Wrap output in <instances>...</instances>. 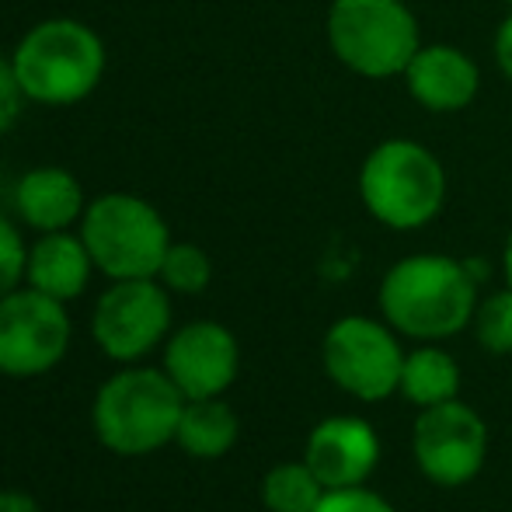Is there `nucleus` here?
<instances>
[{"label": "nucleus", "mask_w": 512, "mask_h": 512, "mask_svg": "<svg viewBox=\"0 0 512 512\" xmlns=\"http://www.w3.org/2000/svg\"><path fill=\"white\" fill-rule=\"evenodd\" d=\"M328 42L352 74L373 81L405 74L411 56L422 49L418 21L405 0H335Z\"/></svg>", "instance_id": "6"}, {"label": "nucleus", "mask_w": 512, "mask_h": 512, "mask_svg": "<svg viewBox=\"0 0 512 512\" xmlns=\"http://www.w3.org/2000/svg\"><path fill=\"white\" fill-rule=\"evenodd\" d=\"M237 432H241V422H237L230 405H223L220 398H199V401H185L175 443L189 457L216 460L237 443Z\"/></svg>", "instance_id": "16"}, {"label": "nucleus", "mask_w": 512, "mask_h": 512, "mask_svg": "<svg viewBox=\"0 0 512 512\" xmlns=\"http://www.w3.org/2000/svg\"><path fill=\"white\" fill-rule=\"evenodd\" d=\"M324 373L356 401H384L401 387L405 349L391 324L373 317H338L324 335Z\"/></svg>", "instance_id": "7"}, {"label": "nucleus", "mask_w": 512, "mask_h": 512, "mask_svg": "<svg viewBox=\"0 0 512 512\" xmlns=\"http://www.w3.org/2000/svg\"><path fill=\"white\" fill-rule=\"evenodd\" d=\"M157 276L175 293H203L213 279V262L199 244H171Z\"/></svg>", "instance_id": "19"}, {"label": "nucleus", "mask_w": 512, "mask_h": 512, "mask_svg": "<svg viewBox=\"0 0 512 512\" xmlns=\"http://www.w3.org/2000/svg\"><path fill=\"white\" fill-rule=\"evenodd\" d=\"M474 338L481 349H488L492 356H509L512 352V286L492 293L488 300H481L474 310Z\"/></svg>", "instance_id": "20"}, {"label": "nucleus", "mask_w": 512, "mask_h": 512, "mask_svg": "<svg viewBox=\"0 0 512 512\" xmlns=\"http://www.w3.org/2000/svg\"><path fill=\"white\" fill-rule=\"evenodd\" d=\"M28 251L21 244V234L7 216H0V297L18 290L21 276H25Z\"/></svg>", "instance_id": "21"}, {"label": "nucleus", "mask_w": 512, "mask_h": 512, "mask_svg": "<svg viewBox=\"0 0 512 512\" xmlns=\"http://www.w3.org/2000/svg\"><path fill=\"white\" fill-rule=\"evenodd\" d=\"M70 345V317L60 300L39 290L0 297V373L39 377L53 370Z\"/></svg>", "instance_id": "9"}, {"label": "nucleus", "mask_w": 512, "mask_h": 512, "mask_svg": "<svg viewBox=\"0 0 512 512\" xmlns=\"http://www.w3.org/2000/svg\"><path fill=\"white\" fill-rule=\"evenodd\" d=\"M314 512H394V506L387 499H380L377 492H370L366 485H356V488H331V492H324L321 506Z\"/></svg>", "instance_id": "22"}, {"label": "nucleus", "mask_w": 512, "mask_h": 512, "mask_svg": "<svg viewBox=\"0 0 512 512\" xmlns=\"http://www.w3.org/2000/svg\"><path fill=\"white\" fill-rule=\"evenodd\" d=\"M405 81L411 98L422 108H432V112L467 108L481 88L474 60L453 46H422L411 56Z\"/></svg>", "instance_id": "13"}, {"label": "nucleus", "mask_w": 512, "mask_h": 512, "mask_svg": "<svg viewBox=\"0 0 512 512\" xmlns=\"http://www.w3.org/2000/svg\"><path fill=\"white\" fill-rule=\"evenodd\" d=\"M25 98L39 105H77L105 74V46L74 18H49L28 28L11 56Z\"/></svg>", "instance_id": "2"}, {"label": "nucleus", "mask_w": 512, "mask_h": 512, "mask_svg": "<svg viewBox=\"0 0 512 512\" xmlns=\"http://www.w3.org/2000/svg\"><path fill=\"white\" fill-rule=\"evenodd\" d=\"M0 185H4V164H0Z\"/></svg>", "instance_id": "27"}, {"label": "nucleus", "mask_w": 512, "mask_h": 512, "mask_svg": "<svg viewBox=\"0 0 512 512\" xmlns=\"http://www.w3.org/2000/svg\"><path fill=\"white\" fill-rule=\"evenodd\" d=\"M171 304L168 293L154 279H115L112 290L102 293L91 317V335L105 356L133 363L154 352L168 335Z\"/></svg>", "instance_id": "10"}, {"label": "nucleus", "mask_w": 512, "mask_h": 512, "mask_svg": "<svg viewBox=\"0 0 512 512\" xmlns=\"http://www.w3.org/2000/svg\"><path fill=\"white\" fill-rule=\"evenodd\" d=\"M506 4H509V7H512V0H506Z\"/></svg>", "instance_id": "28"}, {"label": "nucleus", "mask_w": 512, "mask_h": 512, "mask_svg": "<svg viewBox=\"0 0 512 512\" xmlns=\"http://www.w3.org/2000/svg\"><path fill=\"white\" fill-rule=\"evenodd\" d=\"M81 237L108 279H157L171 248L164 216L129 192H108L84 209Z\"/></svg>", "instance_id": "5"}, {"label": "nucleus", "mask_w": 512, "mask_h": 512, "mask_svg": "<svg viewBox=\"0 0 512 512\" xmlns=\"http://www.w3.org/2000/svg\"><path fill=\"white\" fill-rule=\"evenodd\" d=\"M237 338L216 321H192L164 349V373L178 384L185 401L220 398L237 377Z\"/></svg>", "instance_id": "11"}, {"label": "nucleus", "mask_w": 512, "mask_h": 512, "mask_svg": "<svg viewBox=\"0 0 512 512\" xmlns=\"http://www.w3.org/2000/svg\"><path fill=\"white\" fill-rule=\"evenodd\" d=\"M502 269H506V283L512 286V234L506 241V251H502Z\"/></svg>", "instance_id": "26"}, {"label": "nucleus", "mask_w": 512, "mask_h": 512, "mask_svg": "<svg viewBox=\"0 0 512 512\" xmlns=\"http://www.w3.org/2000/svg\"><path fill=\"white\" fill-rule=\"evenodd\" d=\"M14 206L32 230L53 234L84 216V189L67 168H32L14 189Z\"/></svg>", "instance_id": "15"}, {"label": "nucleus", "mask_w": 512, "mask_h": 512, "mask_svg": "<svg viewBox=\"0 0 512 512\" xmlns=\"http://www.w3.org/2000/svg\"><path fill=\"white\" fill-rule=\"evenodd\" d=\"M21 98H25V91H21L18 74H14V63L0 56V136L18 122Z\"/></svg>", "instance_id": "23"}, {"label": "nucleus", "mask_w": 512, "mask_h": 512, "mask_svg": "<svg viewBox=\"0 0 512 512\" xmlns=\"http://www.w3.org/2000/svg\"><path fill=\"white\" fill-rule=\"evenodd\" d=\"M91 269H95V262H91L84 237H74L67 230H53V234H42L35 241V248L28 251L25 279L32 290L67 304V300L84 293Z\"/></svg>", "instance_id": "14"}, {"label": "nucleus", "mask_w": 512, "mask_h": 512, "mask_svg": "<svg viewBox=\"0 0 512 512\" xmlns=\"http://www.w3.org/2000/svg\"><path fill=\"white\" fill-rule=\"evenodd\" d=\"M411 453L432 485L460 488L478 478L488 457V425L460 398L422 408L411 425Z\"/></svg>", "instance_id": "8"}, {"label": "nucleus", "mask_w": 512, "mask_h": 512, "mask_svg": "<svg viewBox=\"0 0 512 512\" xmlns=\"http://www.w3.org/2000/svg\"><path fill=\"white\" fill-rule=\"evenodd\" d=\"M401 394L418 408H432L453 401L460 394V366L439 345H422L415 352H405L401 366Z\"/></svg>", "instance_id": "17"}, {"label": "nucleus", "mask_w": 512, "mask_h": 512, "mask_svg": "<svg viewBox=\"0 0 512 512\" xmlns=\"http://www.w3.org/2000/svg\"><path fill=\"white\" fill-rule=\"evenodd\" d=\"M304 460L328 492L366 485L380 464V436L366 418L331 415L310 429Z\"/></svg>", "instance_id": "12"}, {"label": "nucleus", "mask_w": 512, "mask_h": 512, "mask_svg": "<svg viewBox=\"0 0 512 512\" xmlns=\"http://www.w3.org/2000/svg\"><path fill=\"white\" fill-rule=\"evenodd\" d=\"M185 394L161 370H122L98 391L91 422L112 453L143 457L175 443Z\"/></svg>", "instance_id": "3"}, {"label": "nucleus", "mask_w": 512, "mask_h": 512, "mask_svg": "<svg viewBox=\"0 0 512 512\" xmlns=\"http://www.w3.org/2000/svg\"><path fill=\"white\" fill-rule=\"evenodd\" d=\"M0 512H39V502H35L28 492L4 488V492H0Z\"/></svg>", "instance_id": "25"}, {"label": "nucleus", "mask_w": 512, "mask_h": 512, "mask_svg": "<svg viewBox=\"0 0 512 512\" xmlns=\"http://www.w3.org/2000/svg\"><path fill=\"white\" fill-rule=\"evenodd\" d=\"M328 488L317 481V474L307 467V460L276 464L262 481V502L269 512H314L321 506Z\"/></svg>", "instance_id": "18"}, {"label": "nucleus", "mask_w": 512, "mask_h": 512, "mask_svg": "<svg viewBox=\"0 0 512 512\" xmlns=\"http://www.w3.org/2000/svg\"><path fill=\"white\" fill-rule=\"evenodd\" d=\"M495 60H499V70L512 81V14L499 25V35H495Z\"/></svg>", "instance_id": "24"}, {"label": "nucleus", "mask_w": 512, "mask_h": 512, "mask_svg": "<svg viewBox=\"0 0 512 512\" xmlns=\"http://www.w3.org/2000/svg\"><path fill=\"white\" fill-rule=\"evenodd\" d=\"M380 310L398 335L439 342L474 321L478 276L450 255L401 258L380 283Z\"/></svg>", "instance_id": "1"}, {"label": "nucleus", "mask_w": 512, "mask_h": 512, "mask_svg": "<svg viewBox=\"0 0 512 512\" xmlns=\"http://www.w3.org/2000/svg\"><path fill=\"white\" fill-rule=\"evenodd\" d=\"M359 196L384 227L415 230L443 209L446 171L422 143L384 140L359 168Z\"/></svg>", "instance_id": "4"}]
</instances>
